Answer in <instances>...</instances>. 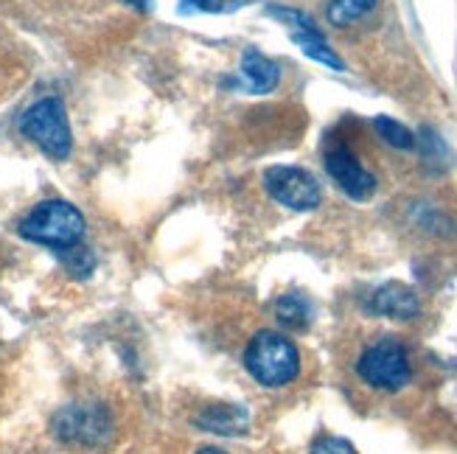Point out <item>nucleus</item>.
<instances>
[{
    "label": "nucleus",
    "mask_w": 457,
    "mask_h": 454,
    "mask_svg": "<svg viewBox=\"0 0 457 454\" xmlns=\"http://www.w3.org/2000/svg\"><path fill=\"white\" fill-rule=\"evenodd\" d=\"M264 188L278 205L289 210H314L323 200L317 177L301 166H270L264 171Z\"/></svg>",
    "instance_id": "obj_6"
},
{
    "label": "nucleus",
    "mask_w": 457,
    "mask_h": 454,
    "mask_svg": "<svg viewBox=\"0 0 457 454\" xmlns=\"http://www.w3.org/2000/svg\"><path fill=\"white\" fill-rule=\"evenodd\" d=\"M275 318L284 328L303 331L312 323V303H309V298H303V294L289 292L275 303Z\"/></svg>",
    "instance_id": "obj_12"
},
{
    "label": "nucleus",
    "mask_w": 457,
    "mask_h": 454,
    "mask_svg": "<svg viewBox=\"0 0 457 454\" xmlns=\"http://www.w3.org/2000/svg\"><path fill=\"white\" fill-rule=\"evenodd\" d=\"M326 171L340 191L356 202H365L376 194V177L356 161V154L345 144H337L326 152Z\"/></svg>",
    "instance_id": "obj_7"
},
{
    "label": "nucleus",
    "mask_w": 457,
    "mask_h": 454,
    "mask_svg": "<svg viewBox=\"0 0 457 454\" xmlns=\"http://www.w3.org/2000/svg\"><path fill=\"white\" fill-rule=\"evenodd\" d=\"M194 424L213 432V435H245L250 429V412L238 404H211L203 412H196Z\"/></svg>",
    "instance_id": "obj_10"
},
{
    "label": "nucleus",
    "mask_w": 457,
    "mask_h": 454,
    "mask_svg": "<svg viewBox=\"0 0 457 454\" xmlns=\"http://www.w3.org/2000/svg\"><path fill=\"white\" fill-rule=\"evenodd\" d=\"M196 454H228V451H222V449H216V446H208V449H200Z\"/></svg>",
    "instance_id": "obj_20"
},
{
    "label": "nucleus",
    "mask_w": 457,
    "mask_h": 454,
    "mask_svg": "<svg viewBox=\"0 0 457 454\" xmlns=\"http://www.w3.org/2000/svg\"><path fill=\"white\" fill-rule=\"evenodd\" d=\"M267 14L281 20L284 26H292V31H320L314 26V20L297 9H287V6H267Z\"/></svg>",
    "instance_id": "obj_17"
},
{
    "label": "nucleus",
    "mask_w": 457,
    "mask_h": 454,
    "mask_svg": "<svg viewBox=\"0 0 457 454\" xmlns=\"http://www.w3.org/2000/svg\"><path fill=\"white\" fill-rule=\"evenodd\" d=\"M281 82V68L272 59H267L262 51L247 48L242 56V68H238V82L236 87L250 95H267Z\"/></svg>",
    "instance_id": "obj_8"
},
{
    "label": "nucleus",
    "mask_w": 457,
    "mask_h": 454,
    "mask_svg": "<svg viewBox=\"0 0 457 454\" xmlns=\"http://www.w3.org/2000/svg\"><path fill=\"white\" fill-rule=\"evenodd\" d=\"M124 4L132 6V9H137V12H149L154 0H124Z\"/></svg>",
    "instance_id": "obj_19"
},
{
    "label": "nucleus",
    "mask_w": 457,
    "mask_h": 454,
    "mask_svg": "<svg viewBox=\"0 0 457 454\" xmlns=\"http://www.w3.org/2000/svg\"><path fill=\"white\" fill-rule=\"evenodd\" d=\"M250 0H180V12L191 14V12H208V14H225V12H236L247 6Z\"/></svg>",
    "instance_id": "obj_16"
},
{
    "label": "nucleus",
    "mask_w": 457,
    "mask_h": 454,
    "mask_svg": "<svg viewBox=\"0 0 457 454\" xmlns=\"http://www.w3.org/2000/svg\"><path fill=\"white\" fill-rule=\"evenodd\" d=\"M20 132L34 146L43 149L54 161H65L73 149V135L68 124L65 104L59 98H39L20 115Z\"/></svg>",
    "instance_id": "obj_3"
},
{
    "label": "nucleus",
    "mask_w": 457,
    "mask_h": 454,
    "mask_svg": "<svg viewBox=\"0 0 457 454\" xmlns=\"http://www.w3.org/2000/svg\"><path fill=\"white\" fill-rule=\"evenodd\" d=\"M356 370L376 390H402L412 379L407 351L395 340H382L370 345L356 362Z\"/></svg>",
    "instance_id": "obj_5"
},
{
    "label": "nucleus",
    "mask_w": 457,
    "mask_h": 454,
    "mask_svg": "<svg viewBox=\"0 0 457 454\" xmlns=\"http://www.w3.org/2000/svg\"><path fill=\"white\" fill-rule=\"evenodd\" d=\"M373 6H376V0H331L328 23L345 29V26L356 23V20H362Z\"/></svg>",
    "instance_id": "obj_13"
},
{
    "label": "nucleus",
    "mask_w": 457,
    "mask_h": 454,
    "mask_svg": "<svg viewBox=\"0 0 457 454\" xmlns=\"http://www.w3.org/2000/svg\"><path fill=\"white\" fill-rule=\"evenodd\" d=\"M312 454H356V449L348 441H343V438L326 435V438H320L312 446Z\"/></svg>",
    "instance_id": "obj_18"
},
{
    "label": "nucleus",
    "mask_w": 457,
    "mask_h": 454,
    "mask_svg": "<svg viewBox=\"0 0 457 454\" xmlns=\"http://www.w3.org/2000/svg\"><path fill=\"white\" fill-rule=\"evenodd\" d=\"M373 127H376V132L382 135V141L390 144V146H395V149H412L415 146V135L404 124L395 121V118L376 115L373 118Z\"/></svg>",
    "instance_id": "obj_14"
},
{
    "label": "nucleus",
    "mask_w": 457,
    "mask_h": 454,
    "mask_svg": "<svg viewBox=\"0 0 457 454\" xmlns=\"http://www.w3.org/2000/svg\"><path fill=\"white\" fill-rule=\"evenodd\" d=\"M51 429L65 443L102 449L112 441L115 424L104 404H68L54 416Z\"/></svg>",
    "instance_id": "obj_4"
},
{
    "label": "nucleus",
    "mask_w": 457,
    "mask_h": 454,
    "mask_svg": "<svg viewBox=\"0 0 457 454\" xmlns=\"http://www.w3.org/2000/svg\"><path fill=\"white\" fill-rule=\"evenodd\" d=\"M85 227H87L85 216L76 205H71L65 200H46L20 219L17 233L23 235L26 242L62 252L68 247L82 244Z\"/></svg>",
    "instance_id": "obj_1"
},
{
    "label": "nucleus",
    "mask_w": 457,
    "mask_h": 454,
    "mask_svg": "<svg viewBox=\"0 0 457 454\" xmlns=\"http://www.w3.org/2000/svg\"><path fill=\"white\" fill-rule=\"evenodd\" d=\"M368 309L373 314H382V318L412 320L415 314L421 311V303H419V294H415L410 286H404V284H385V286H379L370 294Z\"/></svg>",
    "instance_id": "obj_9"
},
{
    "label": "nucleus",
    "mask_w": 457,
    "mask_h": 454,
    "mask_svg": "<svg viewBox=\"0 0 457 454\" xmlns=\"http://www.w3.org/2000/svg\"><path fill=\"white\" fill-rule=\"evenodd\" d=\"M292 43L309 59H314V62H320L331 70H345V62L334 54V48L326 43V37L320 31H292Z\"/></svg>",
    "instance_id": "obj_11"
},
{
    "label": "nucleus",
    "mask_w": 457,
    "mask_h": 454,
    "mask_svg": "<svg viewBox=\"0 0 457 454\" xmlns=\"http://www.w3.org/2000/svg\"><path fill=\"white\" fill-rule=\"evenodd\" d=\"M245 367L264 387H284L301 373V353L278 331H258L245 351Z\"/></svg>",
    "instance_id": "obj_2"
},
{
    "label": "nucleus",
    "mask_w": 457,
    "mask_h": 454,
    "mask_svg": "<svg viewBox=\"0 0 457 454\" xmlns=\"http://www.w3.org/2000/svg\"><path fill=\"white\" fill-rule=\"evenodd\" d=\"M62 255V264L71 275H76V278H87V275L96 269V255L85 247V244H76V247H68L59 252Z\"/></svg>",
    "instance_id": "obj_15"
}]
</instances>
